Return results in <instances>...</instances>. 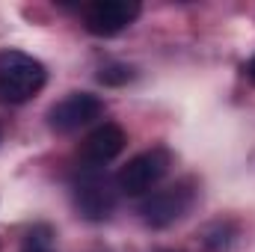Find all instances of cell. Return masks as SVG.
Masks as SVG:
<instances>
[{"label":"cell","mask_w":255,"mask_h":252,"mask_svg":"<svg viewBox=\"0 0 255 252\" xmlns=\"http://www.w3.org/2000/svg\"><path fill=\"white\" fill-rule=\"evenodd\" d=\"M48 80L45 65L30 54L3 51L0 54V98L9 104H21L33 98Z\"/></svg>","instance_id":"obj_1"},{"label":"cell","mask_w":255,"mask_h":252,"mask_svg":"<svg viewBox=\"0 0 255 252\" xmlns=\"http://www.w3.org/2000/svg\"><path fill=\"white\" fill-rule=\"evenodd\" d=\"M116 178H110L107 172L89 166L83 175H77L74 187H71V196H74V208L83 220L89 223H104L113 208H116Z\"/></svg>","instance_id":"obj_2"},{"label":"cell","mask_w":255,"mask_h":252,"mask_svg":"<svg viewBox=\"0 0 255 252\" xmlns=\"http://www.w3.org/2000/svg\"><path fill=\"white\" fill-rule=\"evenodd\" d=\"M193 202H196V181L181 178V181H175L169 187L154 190L151 196H145L142 205H139V217L151 229H166V226L178 223L190 211Z\"/></svg>","instance_id":"obj_3"},{"label":"cell","mask_w":255,"mask_h":252,"mask_svg":"<svg viewBox=\"0 0 255 252\" xmlns=\"http://www.w3.org/2000/svg\"><path fill=\"white\" fill-rule=\"evenodd\" d=\"M169 163H172V157L160 145L157 148H148V151H139L136 157H130L125 166L119 169L116 187H119V193H125V196H142V193H148V190L166 175Z\"/></svg>","instance_id":"obj_4"},{"label":"cell","mask_w":255,"mask_h":252,"mask_svg":"<svg viewBox=\"0 0 255 252\" xmlns=\"http://www.w3.org/2000/svg\"><path fill=\"white\" fill-rule=\"evenodd\" d=\"M104 113V101L92 92H71L63 101H57L48 113V125L57 133H71L77 127L95 122Z\"/></svg>","instance_id":"obj_5"},{"label":"cell","mask_w":255,"mask_h":252,"mask_svg":"<svg viewBox=\"0 0 255 252\" xmlns=\"http://www.w3.org/2000/svg\"><path fill=\"white\" fill-rule=\"evenodd\" d=\"M139 15V3L136 0H95L86 6L83 12V24L92 36H116L125 27L133 24V18Z\"/></svg>","instance_id":"obj_6"},{"label":"cell","mask_w":255,"mask_h":252,"mask_svg":"<svg viewBox=\"0 0 255 252\" xmlns=\"http://www.w3.org/2000/svg\"><path fill=\"white\" fill-rule=\"evenodd\" d=\"M128 136L125 130L119 125H113V122H104L101 127H95L86 139H83V145H80V157H83V163H89V166H104V163H110L113 157H119L122 154V148H125Z\"/></svg>","instance_id":"obj_7"},{"label":"cell","mask_w":255,"mask_h":252,"mask_svg":"<svg viewBox=\"0 0 255 252\" xmlns=\"http://www.w3.org/2000/svg\"><path fill=\"white\" fill-rule=\"evenodd\" d=\"M21 252H57V247H54V229L48 223L33 226L24 235V241H21Z\"/></svg>","instance_id":"obj_8"},{"label":"cell","mask_w":255,"mask_h":252,"mask_svg":"<svg viewBox=\"0 0 255 252\" xmlns=\"http://www.w3.org/2000/svg\"><path fill=\"white\" fill-rule=\"evenodd\" d=\"M130 77H133V74H130L128 65H107V68H101V74H98V80H101V83H110V86L128 83Z\"/></svg>","instance_id":"obj_9"},{"label":"cell","mask_w":255,"mask_h":252,"mask_svg":"<svg viewBox=\"0 0 255 252\" xmlns=\"http://www.w3.org/2000/svg\"><path fill=\"white\" fill-rule=\"evenodd\" d=\"M247 77H250V80L255 83V57L250 60V63H247Z\"/></svg>","instance_id":"obj_10"},{"label":"cell","mask_w":255,"mask_h":252,"mask_svg":"<svg viewBox=\"0 0 255 252\" xmlns=\"http://www.w3.org/2000/svg\"><path fill=\"white\" fill-rule=\"evenodd\" d=\"M163 252H172V250H163Z\"/></svg>","instance_id":"obj_11"}]
</instances>
